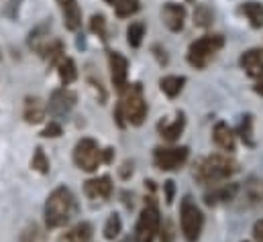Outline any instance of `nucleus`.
Segmentation results:
<instances>
[{"label":"nucleus","mask_w":263,"mask_h":242,"mask_svg":"<svg viewBox=\"0 0 263 242\" xmlns=\"http://www.w3.org/2000/svg\"><path fill=\"white\" fill-rule=\"evenodd\" d=\"M237 171H239V163L231 155L214 153L194 165V179L200 185H218L222 182H229Z\"/></svg>","instance_id":"f257e3e1"},{"label":"nucleus","mask_w":263,"mask_h":242,"mask_svg":"<svg viewBox=\"0 0 263 242\" xmlns=\"http://www.w3.org/2000/svg\"><path fill=\"white\" fill-rule=\"evenodd\" d=\"M78 206H76V197L71 193V189L66 185L55 187L45 201V224L47 228H62L71 220V216L76 214Z\"/></svg>","instance_id":"f03ea898"},{"label":"nucleus","mask_w":263,"mask_h":242,"mask_svg":"<svg viewBox=\"0 0 263 242\" xmlns=\"http://www.w3.org/2000/svg\"><path fill=\"white\" fill-rule=\"evenodd\" d=\"M121 110L125 114V122L127 126H141L145 118H147V112H149V106H147V100L143 96V86L137 82V84H129L123 92H121Z\"/></svg>","instance_id":"7ed1b4c3"},{"label":"nucleus","mask_w":263,"mask_h":242,"mask_svg":"<svg viewBox=\"0 0 263 242\" xmlns=\"http://www.w3.org/2000/svg\"><path fill=\"white\" fill-rule=\"evenodd\" d=\"M224 47V37L218 35V33H212V35H202L200 39L192 41L190 47H188V53H186V59L192 67L196 69H204L210 61L216 57V53Z\"/></svg>","instance_id":"20e7f679"},{"label":"nucleus","mask_w":263,"mask_h":242,"mask_svg":"<svg viewBox=\"0 0 263 242\" xmlns=\"http://www.w3.org/2000/svg\"><path fill=\"white\" fill-rule=\"evenodd\" d=\"M161 226V214L153 195L145 197V208L141 210L135 224V242H155Z\"/></svg>","instance_id":"39448f33"},{"label":"nucleus","mask_w":263,"mask_h":242,"mask_svg":"<svg viewBox=\"0 0 263 242\" xmlns=\"http://www.w3.org/2000/svg\"><path fill=\"white\" fill-rule=\"evenodd\" d=\"M180 230L186 242H198L204 230V214L190 195L180 204Z\"/></svg>","instance_id":"423d86ee"},{"label":"nucleus","mask_w":263,"mask_h":242,"mask_svg":"<svg viewBox=\"0 0 263 242\" xmlns=\"http://www.w3.org/2000/svg\"><path fill=\"white\" fill-rule=\"evenodd\" d=\"M100 147L94 138L90 136H84L76 143L73 147V163L78 169L86 171V173H94L98 171V167L102 165V159H100Z\"/></svg>","instance_id":"0eeeda50"},{"label":"nucleus","mask_w":263,"mask_h":242,"mask_svg":"<svg viewBox=\"0 0 263 242\" xmlns=\"http://www.w3.org/2000/svg\"><path fill=\"white\" fill-rule=\"evenodd\" d=\"M190 159V149L180 147H155L153 149V163L159 171H178Z\"/></svg>","instance_id":"6e6552de"},{"label":"nucleus","mask_w":263,"mask_h":242,"mask_svg":"<svg viewBox=\"0 0 263 242\" xmlns=\"http://www.w3.org/2000/svg\"><path fill=\"white\" fill-rule=\"evenodd\" d=\"M78 104V94L69 88H58L51 92L49 96V102H47V110L55 116V118H62V116H67L73 106Z\"/></svg>","instance_id":"1a4fd4ad"},{"label":"nucleus","mask_w":263,"mask_h":242,"mask_svg":"<svg viewBox=\"0 0 263 242\" xmlns=\"http://www.w3.org/2000/svg\"><path fill=\"white\" fill-rule=\"evenodd\" d=\"M108 69H110V79L112 86L123 92L129 86V59L119 53V51H108Z\"/></svg>","instance_id":"9d476101"},{"label":"nucleus","mask_w":263,"mask_h":242,"mask_svg":"<svg viewBox=\"0 0 263 242\" xmlns=\"http://www.w3.org/2000/svg\"><path fill=\"white\" fill-rule=\"evenodd\" d=\"M186 16H188V10L184 4L180 2H165L161 6V21L163 25L172 31V33H180L184 31L186 27Z\"/></svg>","instance_id":"9b49d317"},{"label":"nucleus","mask_w":263,"mask_h":242,"mask_svg":"<svg viewBox=\"0 0 263 242\" xmlns=\"http://www.w3.org/2000/svg\"><path fill=\"white\" fill-rule=\"evenodd\" d=\"M241 191V185L235 182L231 183H218V185H212L206 193H204V204L206 206H220V204H229L237 197V193Z\"/></svg>","instance_id":"f8f14e48"},{"label":"nucleus","mask_w":263,"mask_h":242,"mask_svg":"<svg viewBox=\"0 0 263 242\" xmlns=\"http://www.w3.org/2000/svg\"><path fill=\"white\" fill-rule=\"evenodd\" d=\"M184 128H186V112H184V110H178L174 120L157 122V132H159V136H161L163 140H167V143L180 140Z\"/></svg>","instance_id":"ddd939ff"},{"label":"nucleus","mask_w":263,"mask_h":242,"mask_svg":"<svg viewBox=\"0 0 263 242\" xmlns=\"http://www.w3.org/2000/svg\"><path fill=\"white\" fill-rule=\"evenodd\" d=\"M115 191V183L110 179V175H100V177H92L84 183V193L90 199H108Z\"/></svg>","instance_id":"4468645a"},{"label":"nucleus","mask_w":263,"mask_h":242,"mask_svg":"<svg viewBox=\"0 0 263 242\" xmlns=\"http://www.w3.org/2000/svg\"><path fill=\"white\" fill-rule=\"evenodd\" d=\"M212 140L227 155H231L237 149V134H235V130L222 120L214 124V128H212Z\"/></svg>","instance_id":"2eb2a0df"},{"label":"nucleus","mask_w":263,"mask_h":242,"mask_svg":"<svg viewBox=\"0 0 263 242\" xmlns=\"http://www.w3.org/2000/svg\"><path fill=\"white\" fill-rule=\"evenodd\" d=\"M239 65H241V69H243L249 77H253V79L261 77L263 75V51L257 49V47L247 49V51L239 57Z\"/></svg>","instance_id":"dca6fc26"},{"label":"nucleus","mask_w":263,"mask_h":242,"mask_svg":"<svg viewBox=\"0 0 263 242\" xmlns=\"http://www.w3.org/2000/svg\"><path fill=\"white\" fill-rule=\"evenodd\" d=\"M60 4V10L64 14V25L67 31H80L82 29V8L78 0H55Z\"/></svg>","instance_id":"f3484780"},{"label":"nucleus","mask_w":263,"mask_h":242,"mask_svg":"<svg viewBox=\"0 0 263 242\" xmlns=\"http://www.w3.org/2000/svg\"><path fill=\"white\" fill-rule=\"evenodd\" d=\"M23 116H25V120L29 122V124L43 122L45 116H47V104L41 98H37V96H29L25 100V112H23Z\"/></svg>","instance_id":"a211bd4d"},{"label":"nucleus","mask_w":263,"mask_h":242,"mask_svg":"<svg viewBox=\"0 0 263 242\" xmlns=\"http://www.w3.org/2000/svg\"><path fill=\"white\" fill-rule=\"evenodd\" d=\"M37 53L45 61H49L51 65H58L60 61L66 57V49H64V43H62L60 39H49V41H45V43L37 49Z\"/></svg>","instance_id":"6ab92c4d"},{"label":"nucleus","mask_w":263,"mask_h":242,"mask_svg":"<svg viewBox=\"0 0 263 242\" xmlns=\"http://www.w3.org/2000/svg\"><path fill=\"white\" fill-rule=\"evenodd\" d=\"M94 236V228L90 222H78L66 234H62L60 242H90Z\"/></svg>","instance_id":"aec40b11"},{"label":"nucleus","mask_w":263,"mask_h":242,"mask_svg":"<svg viewBox=\"0 0 263 242\" xmlns=\"http://www.w3.org/2000/svg\"><path fill=\"white\" fill-rule=\"evenodd\" d=\"M239 12L243 16H247L249 25L253 29H263V4L257 0H247L239 6Z\"/></svg>","instance_id":"412c9836"},{"label":"nucleus","mask_w":263,"mask_h":242,"mask_svg":"<svg viewBox=\"0 0 263 242\" xmlns=\"http://www.w3.org/2000/svg\"><path fill=\"white\" fill-rule=\"evenodd\" d=\"M184 86H186V77H184V75H163V77L159 79L161 92H163L167 98H172V100L182 94Z\"/></svg>","instance_id":"4be33fe9"},{"label":"nucleus","mask_w":263,"mask_h":242,"mask_svg":"<svg viewBox=\"0 0 263 242\" xmlns=\"http://www.w3.org/2000/svg\"><path fill=\"white\" fill-rule=\"evenodd\" d=\"M106 2L115 8V14L119 18H131L133 14L141 10V0H106Z\"/></svg>","instance_id":"5701e85b"},{"label":"nucleus","mask_w":263,"mask_h":242,"mask_svg":"<svg viewBox=\"0 0 263 242\" xmlns=\"http://www.w3.org/2000/svg\"><path fill=\"white\" fill-rule=\"evenodd\" d=\"M235 134H239V138L243 140L245 147H255V134H253V114H243L239 128L235 130Z\"/></svg>","instance_id":"b1692460"},{"label":"nucleus","mask_w":263,"mask_h":242,"mask_svg":"<svg viewBox=\"0 0 263 242\" xmlns=\"http://www.w3.org/2000/svg\"><path fill=\"white\" fill-rule=\"evenodd\" d=\"M58 75H60L64 88L69 86V84H73L78 79V65H76V61L71 59V57H64L58 63Z\"/></svg>","instance_id":"393cba45"},{"label":"nucleus","mask_w":263,"mask_h":242,"mask_svg":"<svg viewBox=\"0 0 263 242\" xmlns=\"http://www.w3.org/2000/svg\"><path fill=\"white\" fill-rule=\"evenodd\" d=\"M145 33H147V25L143 21H133L131 25L127 27V43H129V47L139 49L143 45Z\"/></svg>","instance_id":"a878e982"},{"label":"nucleus","mask_w":263,"mask_h":242,"mask_svg":"<svg viewBox=\"0 0 263 242\" xmlns=\"http://www.w3.org/2000/svg\"><path fill=\"white\" fill-rule=\"evenodd\" d=\"M49 31H51V23H49V21H45V23L37 25V27L29 33V45L37 51L45 41H49V39H47V37H49Z\"/></svg>","instance_id":"bb28decb"},{"label":"nucleus","mask_w":263,"mask_h":242,"mask_svg":"<svg viewBox=\"0 0 263 242\" xmlns=\"http://www.w3.org/2000/svg\"><path fill=\"white\" fill-rule=\"evenodd\" d=\"M243 191H245V197H247L249 204H259V201H263V179H257V177L247 179Z\"/></svg>","instance_id":"cd10ccee"},{"label":"nucleus","mask_w":263,"mask_h":242,"mask_svg":"<svg viewBox=\"0 0 263 242\" xmlns=\"http://www.w3.org/2000/svg\"><path fill=\"white\" fill-rule=\"evenodd\" d=\"M194 25L200 27V29H208L212 23H214V12L208 4H196L194 8Z\"/></svg>","instance_id":"c85d7f7f"},{"label":"nucleus","mask_w":263,"mask_h":242,"mask_svg":"<svg viewBox=\"0 0 263 242\" xmlns=\"http://www.w3.org/2000/svg\"><path fill=\"white\" fill-rule=\"evenodd\" d=\"M108 23H106V16L102 14V12H94L92 16H90V31L96 35V37H100V41H108Z\"/></svg>","instance_id":"c756f323"},{"label":"nucleus","mask_w":263,"mask_h":242,"mask_svg":"<svg viewBox=\"0 0 263 242\" xmlns=\"http://www.w3.org/2000/svg\"><path fill=\"white\" fill-rule=\"evenodd\" d=\"M121 232H123V220H121V216L115 212V214L108 216V220H106V224H104V238H106V240H117V238L121 236Z\"/></svg>","instance_id":"7c9ffc66"},{"label":"nucleus","mask_w":263,"mask_h":242,"mask_svg":"<svg viewBox=\"0 0 263 242\" xmlns=\"http://www.w3.org/2000/svg\"><path fill=\"white\" fill-rule=\"evenodd\" d=\"M31 169L37 171V173H41V175H47V173H49L51 167H49V159H47L43 147H37V149H35L33 159H31Z\"/></svg>","instance_id":"2f4dec72"},{"label":"nucleus","mask_w":263,"mask_h":242,"mask_svg":"<svg viewBox=\"0 0 263 242\" xmlns=\"http://www.w3.org/2000/svg\"><path fill=\"white\" fill-rule=\"evenodd\" d=\"M159 242H174L176 240V230H174V224L170 220H161V226H159Z\"/></svg>","instance_id":"473e14b6"},{"label":"nucleus","mask_w":263,"mask_h":242,"mask_svg":"<svg viewBox=\"0 0 263 242\" xmlns=\"http://www.w3.org/2000/svg\"><path fill=\"white\" fill-rule=\"evenodd\" d=\"M88 84H90V88L94 90V96H96L98 104H106V100H108V94H106L104 86L100 84V79H94V77H90V79H88Z\"/></svg>","instance_id":"72a5a7b5"},{"label":"nucleus","mask_w":263,"mask_h":242,"mask_svg":"<svg viewBox=\"0 0 263 242\" xmlns=\"http://www.w3.org/2000/svg\"><path fill=\"white\" fill-rule=\"evenodd\" d=\"M151 53H153V57L157 59V63H159L161 67H165V65L170 63V55H167V49H165L163 45H159V43L151 45Z\"/></svg>","instance_id":"f704fd0d"},{"label":"nucleus","mask_w":263,"mask_h":242,"mask_svg":"<svg viewBox=\"0 0 263 242\" xmlns=\"http://www.w3.org/2000/svg\"><path fill=\"white\" fill-rule=\"evenodd\" d=\"M62 134H64V128H62V124L58 120H51L43 128V132H41V136H45V138H58Z\"/></svg>","instance_id":"c9c22d12"},{"label":"nucleus","mask_w":263,"mask_h":242,"mask_svg":"<svg viewBox=\"0 0 263 242\" xmlns=\"http://www.w3.org/2000/svg\"><path fill=\"white\" fill-rule=\"evenodd\" d=\"M163 199H165L167 206H172L174 199H176V183L172 182V179L163 182Z\"/></svg>","instance_id":"e433bc0d"},{"label":"nucleus","mask_w":263,"mask_h":242,"mask_svg":"<svg viewBox=\"0 0 263 242\" xmlns=\"http://www.w3.org/2000/svg\"><path fill=\"white\" fill-rule=\"evenodd\" d=\"M133 171H135V163L133 161H125L123 167L119 169V175H121V179H129L133 175Z\"/></svg>","instance_id":"4c0bfd02"},{"label":"nucleus","mask_w":263,"mask_h":242,"mask_svg":"<svg viewBox=\"0 0 263 242\" xmlns=\"http://www.w3.org/2000/svg\"><path fill=\"white\" fill-rule=\"evenodd\" d=\"M115 122L119 124V128H127V122H125V114H123V110H121V104L117 102V106H115Z\"/></svg>","instance_id":"58836bf2"},{"label":"nucleus","mask_w":263,"mask_h":242,"mask_svg":"<svg viewBox=\"0 0 263 242\" xmlns=\"http://www.w3.org/2000/svg\"><path fill=\"white\" fill-rule=\"evenodd\" d=\"M100 159H102V163L110 165V163H112V159H115V149H112V147L102 149V151H100Z\"/></svg>","instance_id":"ea45409f"},{"label":"nucleus","mask_w":263,"mask_h":242,"mask_svg":"<svg viewBox=\"0 0 263 242\" xmlns=\"http://www.w3.org/2000/svg\"><path fill=\"white\" fill-rule=\"evenodd\" d=\"M253 236H255L257 242H263V218L253 224Z\"/></svg>","instance_id":"a19ab883"},{"label":"nucleus","mask_w":263,"mask_h":242,"mask_svg":"<svg viewBox=\"0 0 263 242\" xmlns=\"http://www.w3.org/2000/svg\"><path fill=\"white\" fill-rule=\"evenodd\" d=\"M253 92H255L257 96H263V75H261V77H257V79H255V86H253Z\"/></svg>","instance_id":"79ce46f5"},{"label":"nucleus","mask_w":263,"mask_h":242,"mask_svg":"<svg viewBox=\"0 0 263 242\" xmlns=\"http://www.w3.org/2000/svg\"><path fill=\"white\" fill-rule=\"evenodd\" d=\"M243 242H249V240H243Z\"/></svg>","instance_id":"37998d69"}]
</instances>
